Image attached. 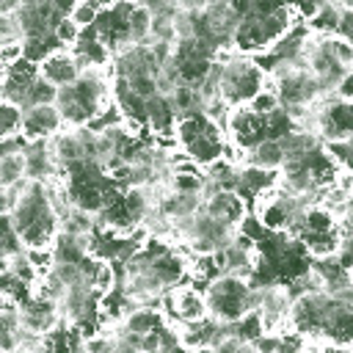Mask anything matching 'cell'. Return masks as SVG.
<instances>
[{"mask_svg": "<svg viewBox=\"0 0 353 353\" xmlns=\"http://www.w3.org/2000/svg\"><path fill=\"white\" fill-rule=\"evenodd\" d=\"M336 33H339V36H345L347 41H353V6H342Z\"/></svg>", "mask_w": 353, "mask_h": 353, "instance_id": "484cf974", "label": "cell"}, {"mask_svg": "<svg viewBox=\"0 0 353 353\" xmlns=\"http://www.w3.org/2000/svg\"><path fill=\"white\" fill-rule=\"evenodd\" d=\"M207 215H212L215 221H223L229 226H243V221L248 218L251 212V204L237 193V190H226V188H218V190H210L204 196V207H201Z\"/></svg>", "mask_w": 353, "mask_h": 353, "instance_id": "8fae6325", "label": "cell"}, {"mask_svg": "<svg viewBox=\"0 0 353 353\" xmlns=\"http://www.w3.org/2000/svg\"><path fill=\"white\" fill-rule=\"evenodd\" d=\"M25 58V39H17V41H0V63L3 69L22 61Z\"/></svg>", "mask_w": 353, "mask_h": 353, "instance_id": "d4e9b609", "label": "cell"}, {"mask_svg": "<svg viewBox=\"0 0 353 353\" xmlns=\"http://www.w3.org/2000/svg\"><path fill=\"white\" fill-rule=\"evenodd\" d=\"M0 251H3V259H14V256L28 251L22 237H19V232H17V226H14V221H11V215H3V243H0Z\"/></svg>", "mask_w": 353, "mask_h": 353, "instance_id": "44dd1931", "label": "cell"}, {"mask_svg": "<svg viewBox=\"0 0 353 353\" xmlns=\"http://www.w3.org/2000/svg\"><path fill=\"white\" fill-rule=\"evenodd\" d=\"M243 163L256 165V168H268V171H281L284 163H287L284 143L276 141V138H265V141H259L254 149L243 152Z\"/></svg>", "mask_w": 353, "mask_h": 353, "instance_id": "2e32d148", "label": "cell"}, {"mask_svg": "<svg viewBox=\"0 0 353 353\" xmlns=\"http://www.w3.org/2000/svg\"><path fill=\"white\" fill-rule=\"evenodd\" d=\"M223 130H226V138L234 149L240 152H248L254 149L259 141L268 138V124H265V116H259L251 105H243V108H229L226 119H223Z\"/></svg>", "mask_w": 353, "mask_h": 353, "instance_id": "9c48e42d", "label": "cell"}, {"mask_svg": "<svg viewBox=\"0 0 353 353\" xmlns=\"http://www.w3.org/2000/svg\"><path fill=\"white\" fill-rule=\"evenodd\" d=\"M251 108H254L259 116H270V113H276V110L281 108V99H279V94H276V88H273L270 80H268V85L254 97Z\"/></svg>", "mask_w": 353, "mask_h": 353, "instance_id": "cb8c5ba5", "label": "cell"}, {"mask_svg": "<svg viewBox=\"0 0 353 353\" xmlns=\"http://www.w3.org/2000/svg\"><path fill=\"white\" fill-rule=\"evenodd\" d=\"M331 0H284V6L301 19V22H312Z\"/></svg>", "mask_w": 353, "mask_h": 353, "instance_id": "603a6c76", "label": "cell"}, {"mask_svg": "<svg viewBox=\"0 0 353 353\" xmlns=\"http://www.w3.org/2000/svg\"><path fill=\"white\" fill-rule=\"evenodd\" d=\"M108 3L105 0H74V6H72V11H69V17L83 28V30H91L97 22H99V17H102V8H105Z\"/></svg>", "mask_w": 353, "mask_h": 353, "instance_id": "d6986e66", "label": "cell"}, {"mask_svg": "<svg viewBox=\"0 0 353 353\" xmlns=\"http://www.w3.org/2000/svg\"><path fill=\"white\" fill-rule=\"evenodd\" d=\"M237 353H265V350H262V347H259L256 342H243Z\"/></svg>", "mask_w": 353, "mask_h": 353, "instance_id": "83f0119b", "label": "cell"}, {"mask_svg": "<svg viewBox=\"0 0 353 353\" xmlns=\"http://www.w3.org/2000/svg\"><path fill=\"white\" fill-rule=\"evenodd\" d=\"M152 28H154V11L149 6L135 3L130 14V41L132 44H152Z\"/></svg>", "mask_w": 353, "mask_h": 353, "instance_id": "e0dca14e", "label": "cell"}, {"mask_svg": "<svg viewBox=\"0 0 353 353\" xmlns=\"http://www.w3.org/2000/svg\"><path fill=\"white\" fill-rule=\"evenodd\" d=\"M218 69V97L229 108H243L251 105L254 97L268 85L270 72L254 58V55H232L223 63H215Z\"/></svg>", "mask_w": 353, "mask_h": 353, "instance_id": "5b68a950", "label": "cell"}, {"mask_svg": "<svg viewBox=\"0 0 353 353\" xmlns=\"http://www.w3.org/2000/svg\"><path fill=\"white\" fill-rule=\"evenodd\" d=\"M210 317L223 325H237L245 314L256 309V284L248 276L221 273L210 284H204Z\"/></svg>", "mask_w": 353, "mask_h": 353, "instance_id": "277c9868", "label": "cell"}, {"mask_svg": "<svg viewBox=\"0 0 353 353\" xmlns=\"http://www.w3.org/2000/svg\"><path fill=\"white\" fill-rule=\"evenodd\" d=\"M63 113V121L69 130L88 127L99 113L116 105L113 97V66H94L85 69L72 85H63L58 91L55 102Z\"/></svg>", "mask_w": 353, "mask_h": 353, "instance_id": "6da1fadb", "label": "cell"}, {"mask_svg": "<svg viewBox=\"0 0 353 353\" xmlns=\"http://www.w3.org/2000/svg\"><path fill=\"white\" fill-rule=\"evenodd\" d=\"M11 221L25 248H52L55 237L61 234V215L47 193V185L36 179H30L28 190L11 212Z\"/></svg>", "mask_w": 353, "mask_h": 353, "instance_id": "7a4b0ae2", "label": "cell"}, {"mask_svg": "<svg viewBox=\"0 0 353 353\" xmlns=\"http://www.w3.org/2000/svg\"><path fill=\"white\" fill-rule=\"evenodd\" d=\"M25 163H28V176L36 182H50L63 174L50 141H30L25 149Z\"/></svg>", "mask_w": 353, "mask_h": 353, "instance_id": "4fadbf2b", "label": "cell"}, {"mask_svg": "<svg viewBox=\"0 0 353 353\" xmlns=\"http://www.w3.org/2000/svg\"><path fill=\"white\" fill-rule=\"evenodd\" d=\"M39 74H41V69H39V63L30 61V58H22V61L6 66V69H3V85H0V88H3V99H6V102H17V105L25 108L28 91H30V85L36 83Z\"/></svg>", "mask_w": 353, "mask_h": 353, "instance_id": "7c38bea8", "label": "cell"}, {"mask_svg": "<svg viewBox=\"0 0 353 353\" xmlns=\"http://www.w3.org/2000/svg\"><path fill=\"white\" fill-rule=\"evenodd\" d=\"M174 146L201 168L229 154V138H226L223 124L207 116L204 110L179 116L176 130H174Z\"/></svg>", "mask_w": 353, "mask_h": 353, "instance_id": "3957f363", "label": "cell"}, {"mask_svg": "<svg viewBox=\"0 0 353 353\" xmlns=\"http://www.w3.org/2000/svg\"><path fill=\"white\" fill-rule=\"evenodd\" d=\"M63 130H66V121H63V113H61V108L55 102L25 108L22 135L28 141H52Z\"/></svg>", "mask_w": 353, "mask_h": 353, "instance_id": "30bf717a", "label": "cell"}, {"mask_svg": "<svg viewBox=\"0 0 353 353\" xmlns=\"http://www.w3.org/2000/svg\"><path fill=\"white\" fill-rule=\"evenodd\" d=\"M19 317H22V328L28 334H33V336H50L61 325H66L61 303L47 298V295H41V292H36V290H33V295H28L19 303Z\"/></svg>", "mask_w": 353, "mask_h": 353, "instance_id": "ba28073f", "label": "cell"}, {"mask_svg": "<svg viewBox=\"0 0 353 353\" xmlns=\"http://www.w3.org/2000/svg\"><path fill=\"white\" fill-rule=\"evenodd\" d=\"M52 33H55V39H58V44H61L63 50H74L85 30H83L72 17H61V19L55 22V30H52Z\"/></svg>", "mask_w": 353, "mask_h": 353, "instance_id": "7402d4cb", "label": "cell"}, {"mask_svg": "<svg viewBox=\"0 0 353 353\" xmlns=\"http://www.w3.org/2000/svg\"><path fill=\"white\" fill-rule=\"evenodd\" d=\"M320 141L336 143L353 138V99H342L336 94H323L314 102V127Z\"/></svg>", "mask_w": 353, "mask_h": 353, "instance_id": "8992f818", "label": "cell"}, {"mask_svg": "<svg viewBox=\"0 0 353 353\" xmlns=\"http://www.w3.org/2000/svg\"><path fill=\"white\" fill-rule=\"evenodd\" d=\"M22 121H25V108L17 102H6L0 105V138L8 135H19L22 132Z\"/></svg>", "mask_w": 353, "mask_h": 353, "instance_id": "ffe728a7", "label": "cell"}, {"mask_svg": "<svg viewBox=\"0 0 353 353\" xmlns=\"http://www.w3.org/2000/svg\"><path fill=\"white\" fill-rule=\"evenodd\" d=\"M28 176V163H25V152L19 154H3L0 157V188H11L17 182H25Z\"/></svg>", "mask_w": 353, "mask_h": 353, "instance_id": "ac0fdd59", "label": "cell"}, {"mask_svg": "<svg viewBox=\"0 0 353 353\" xmlns=\"http://www.w3.org/2000/svg\"><path fill=\"white\" fill-rule=\"evenodd\" d=\"M350 279H353V268H350Z\"/></svg>", "mask_w": 353, "mask_h": 353, "instance_id": "f1b7e54d", "label": "cell"}, {"mask_svg": "<svg viewBox=\"0 0 353 353\" xmlns=\"http://www.w3.org/2000/svg\"><path fill=\"white\" fill-rule=\"evenodd\" d=\"M171 320L165 317L163 309L157 306H146V303H132L127 309V314L121 317V331L132 334V336H146L152 331H160L165 328Z\"/></svg>", "mask_w": 353, "mask_h": 353, "instance_id": "9a60e30c", "label": "cell"}, {"mask_svg": "<svg viewBox=\"0 0 353 353\" xmlns=\"http://www.w3.org/2000/svg\"><path fill=\"white\" fill-rule=\"evenodd\" d=\"M160 353H196V350H190V347H185L182 342H174V345H168V347H163Z\"/></svg>", "mask_w": 353, "mask_h": 353, "instance_id": "4316f807", "label": "cell"}, {"mask_svg": "<svg viewBox=\"0 0 353 353\" xmlns=\"http://www.w3.org/2000/svg\"><path fill=\"white\" fill-rule=\"evenodd\" d=\"M160 309L165 312V317L174 325H188V323H201L210 317V306H207V295L204 287H196L193 281H182L176 287H171L160 303Z\"/></svg>", "mask_w": 353, "mask_h": 353, "instance_id": "52a82bcc", "label": "cell"}, {"mask_svg": "<svg viewBox=\"0 0 353 353\" xmlns=\"http://www.w3.org/2000/svg\"><path fill=\"white\" fill-rule=\"evenodd\" d=\"M39 69H41V74H44L50 83H55L58 88L72 85V83L83 74V66H80V61H77V55H74L72 50H55L52 55H47V58L39 63Z\"/></svg>", "mask_w": 353, "mask_h": 353, "instance_id": "5bb4252c", "label": "cell"}]
</instances>
